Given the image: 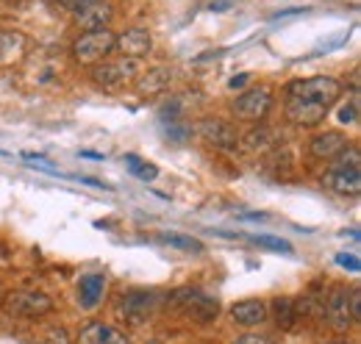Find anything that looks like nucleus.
Masks as SVG:
<instances>
[{
  "label": "nucleus",
  "mask_w": 361,
  "mask_h": 344,
  "mask_svg": "<svg viewBox=\"0 0 361 344\" xmlns=\"http://www.w3.org/2000/svg\"><path fill=\"white\" fill-rule=\"evenodd\" d=\"M342 94V84L331 75L292 81L283 89V114L295 128H317Z\"/></svg>",
  "instance_id": "1"
},
{
  "label": "nucleus",
  "mask_w": 361,
  "mask_h": 344,
  "mask_svg": "<svg viewBox=\"0 0 361 344\" xmlns=\"http://www.w3.org/2000/svg\"><path fill=\"white\" fill-rule=\"evenodd\" d=\"M167 302H170L173 311H178L180 317H186L197 325H209L220 314V300H214V297H209V295H203L200 289H192V286L176 289Z\"/></svg>",
  "instance_id": "2"
},
{
  "label": "nucleus",
  "mask_w": 361,
  "mask_h": 344,
  "mask_svg": "<svg viewBox=\"0 0 361 344\" xmlns=\"http://www.w3.org/2000/svg\"><path fill=\"white\" fill-rule=\"evenodd\" d=\"M114 44H117V34L111 28H97V31H84L73 47H70V56L75 64L81 67H94L100 61H106L111 53H114Z\"/></svg>",
  "instance_id": "3"
},
{
  "label": "nucleus",
  "mask_w": 361,
  "mask_h": 344,
  "mask_svg": "<svg viewBox=\"0 0 361 344\" xmlns=\"http://www.w3.org/2000/svg\"><path fill=\"white\" fill-rule=\"evenodd\" d=\"M3 308H6L8 317L42 319L47 314H53L56 302L47 292H39V289H17V292H8L3 297Z\"/></svg>",
  "instance_id": "4"
},
{
  "label": "nucleus",
  "mask_w": 361,
  "mask_h": 344,
  "mask_svg": "<svg viewBox=\"0 0 361 344\" xmlns=\"http://www.w3.org/2000/svg\"><path fill=\"white\" fill-rule=\"evenodd\" d=\"M272 100H275V97H272L270 86H250V89H245V92H239V94L233 97L231 111H233L236 120L259 125V123L270 114Z\"/></svg>",
  "instance_id": "5"
},
{
  "label": "nucleus",
  "mask_w": 361,
  "mask_h": 344,
  "mask_svg": "<svg viewBox=\"0 0 361 344\" xmlns=\"http://www.w3.org/2000/svg\"><path fill=\"white\" fill-rule=\"evenodd\" d=\"M156 292H147V289H131V292H123L117 297L114 305V314L120 322L126 325H145L150 319V314L156 311Z\"/></svg>",
  "instance_id": "6"
},
{
  "label": "nucleus",
  "mask_w": 361,
  "mask_h": 344,
  "mask_svg": "<svg viewBox=\"0 0 361 344\" xmlns=\"http://www.w3.org/2000/svg\"><path fill=\"white\" fill-rule=\"evenodd\" d=\"M348 286H331L325 302H322V317L328 319L331 331L336 333H348L353 328V317H350V302H348Z\"/></svg>",
  "instance_id": "7"
},
{
  "label": "nucleus",
  "mask_w": 361,
  "mask_h": 344,
  "mask_svg": "<svg viewBox=\"0 0 361 344\" xmlns=\"http://www.w3.org/2000/svg\"><path fill=\"white\" fill-rule=\"evenodd\" d=\"M197 130H200L203 142L217 147V150H236L239 147V133L223 117H203Z\"/></svg>",
  "instance_id": "8"
},
{
  "label": "nucleus",
  "mask_w": 361,
  "mask_h": 344,
  "mask_svg": "<svg viewBox=\"0 0 361 344\" xmlns=\"http://www.w3.org/2000/svg\"><path fill=\"white\" fill-rule=\"evenodd\" d=\"M136 75V64L131 59H117V61H100L92 67V81L97 86L114 89V86L126 84Z\"/></svg>",
  "instance_id": "9"
},
{
  "label": "nucleus",
  "mask_w": 361,
  "mask_h": 344,
  "mask_svg": "<svg viewBox=\"0 0 361 344\" xmlns=\"http://www.w3.org/2000/svg\"><path fill=\"white\" fill-rule=\"evenodd\" d=\"M348 145H350V139L342 130H322L309 139V156L314 161H334Z\"/></svg>",
  "instance_id": "10"
},
{
  "label": "nucleus",
  "mask_w": 361,
  "mask_h": 344,
  "mask_svg": "<svg viewBox=\"0 0 361 344\" xmlns=\"http://www.w3.org/2000/svg\"><path fill=\"white\" fill-rule=\"evenodd\" d=\"M78 344H131V336L109 322H87L78 333Z\"/></svg>",
  "instance_id": "11"
},
{
  "label": "nucleus",
  "mask_w": 361,
  "mask_h": 344,
  "mask_svg": "<svg viewBox=\"0 0 361 344\" xmlns=\"http://www.w3.org/2000/svg\"><path fill=\"white\" fill-rule=\"evenodd\" d=\"M114 50H120L123 59L139 61V59H145V56L153 50V37H150L147 28H128L126 34H117Z\"/></svg>",
  "instance_id": "12"
},
{
  "label": "nucleus",
  "mask_w": 361,
  "mask_h": 344,
  "mask_svg": "<svg viewBox=\"0 0 361 344\" xmlns=\"http://www.w3.org/2000/svg\"><path fill=\"white\" fill-rule=\"evenodd\" d=\"M106 289H109V278H106V272L84 275L81 283H78V305H81V311H97V308L103 305Z\"/></svg>",
  "instance_id": "13"
},
{
  "label": "nucleus",
  "mask_w": 361,
  "mask_h": 344,
  "mask_svg": "<svg viewBox=\"0 0 361 344\" xmlns=\"http://www.w3.org/2000/svg\"><path fill=\"white\" fill-rule=\"evenodd\" d=\"M231 319H233L239 328L253 331V328H259V325L267 322V302L256 300V297H253V300L233 302V305H231Z\"/></svg>",
  "instance_id": "14"
},
{
  "label": "nucleus",
  "mask_w": 361,
  "mask_h": 344,
  "mask_svg": "<svg viewBox=\"0 0 361 344\" xmlns=\"http://www.w3.org/2000/svg\"><path fill=\"white\" fill-rule=\"evenodd\" d=\"M239 145L250 153V156H264V153H272L275 147H278V133L270 128V125H253V128L247 130L242 139H239Z\"/></svg>",
  "instance_id": "15"
},
{
  "label": "nucleus",
  "mask_w": 361,
  "mask_h": 344,
  "mask_svg": "<svg viewBox=\"0 0 361 344\" xmlns=\"http://www.w3.org/2000/svg\"><path fill=\"white\" fill-rule=\"evenodd\" d=\"M170 84H173V70L170 67H150V70L139 73L136 92L142 97H153V94H161Z\"/></svg>",
  "instance_id": "16"
},
{
  "label": "nucleus",
  "mask_w": 361,
  "mask_h": 344,
  "mask_svg": "<svg viewBox=\"0 0 361 344\" xmlns=\"http://www.w3.org/2000/svg\"><path fill=\"white\" fill-rule=\"evenodd\" d=\"M322 186L336 192V195H345V197H359L361 192V170L359 172H334L328 170L322 175Z\"/></svg>",
  "instance_id": "17"
},
{
  "label": "nucleus",
  "mask_w": 361,
  "mask_h": 344,
  "mask_svg": "<svg viewBox=\"0 0 361 344\" xmlns=\"http://www.w3.org/2000/svg\"><path fill=\"white\" fill-rule=\"evenodd\" d=\"M111 17H114V11H111V6H109V3H97V6H90V8H84V11H78V14H75V20H78V25H81L84 31L109 28Z\"/></svg>",
  "instance_id": "18"
},
{
  "label": "nucleus",
  "mask_w": 361,
  "mask_h": 344,
  "mask_svg": "<svg viewBox=\"0 0 361 344\" xmlns=\"http://www.w3.org/2000/svg\"><path fill=\"white\" fill-rule=\"evenodd\" d=\"M267 314H272L275 325L281 331H292L295 322H298V314H295V300L292 297H275L272 305L267 308Z\"/></svg>",
  "instance_id": "19"
},
{
  "label": "nucleus",
  "mask_w": 361,
  "mask_h": 344,
  "mask_svg": "<svg viewBox=\"0 0 361 344\" xmlns=\"http://www.w3.org/2000/svg\"><path fill=\"white\" fill-rule=\"evenodd\" d=\"M159 242L167 245V247H173V250H183V253H203L206 250L200 239L186 236V233H161Z\"/></svg>",
  "instance_id": "20"
},
{
  "label": "nucleus",
  "mask_w": 361,
  "mask_h": 344,
  "mask_svg": "<svg viewBox=\"0 0 361 344\" xmlns=\"http://www.w3.org/2000/svg\"><path fill=\"white\" fill-rule=\"evenodd\" d=\"M361 167V150L356 147V142H350L334 161H331V167L328 170L334 172H359Z\"/></svg>",
  "instance_id": "21"
},
{
  "label": "nucleus",
  "mask_w": 361,
  "mask_h": 344,
  "mask_svg": "<svg viewBox=\"0 0 361 344\" xmlns=\"http://www.w3.org/2000/svg\"><path fill=\"white\" fill-rule=\"evenodd\" d=\"M126 170L131 172L134 178H139V180H153V178L159 175V167H156V164L139 159V156H134V153L126 156Z\"/></svg>",
  "instance_id": "22"
},
{
  "label": "nucleus",
  "mask_w": 361,
  "mask_h": 344,
  "mask_svg": "<svg viewBox=\"0 0 361 344\" xmlns=\"http://www.w3.org/2000/svg\"><path fill=\"white\" fill-rule=\"evenodd\" d=\"M253 245L264 247V250H275V253H292V245L281 236H270V233H259V236H250Z\"/></svg>",
  "instance_id": "23"
},
{
  "label": "nucleus",
  "mask_w": 361,
  "mask_h": 344,
  "mask_svg": "<svg viewBox=\"0 0 361 344\" xmlns=\"http://www.w3.org/2000/svg\"><path fill=\"white\" fill-rule=\"evenodd\" d=\"M20 47H23L20 34H14V31H3V28H0V61H6L8 56H14Z\"/></svg>",
  "instance_id": "24"
},
{
  "label": "nucleus",
  "mask_w": 361,
  "mask_h": 344,
  "mask_svg": "<svg viewBox=\"0 0 361 344\" xmlns=\"http://www.w3.org/2000/svg\"><path fill=\"white\" fill-rule=\"evenodd\" d=\"M339 123H342V125H356V123H359V92H356V89H353L350 100L339 109Z\"/></svg>",
  "instance_id": "25"
},
{
  "label": "nucleus",
  "mask_w": 361,
  "mask_h": 344,
  "mask_svg": "<svg viewBox=\"0 0 361 344\" xmlns=\"http://www.w3.org/2000/svg\"><path fill=\"white\" fill-rule=\"evenodd\" d=\"M97 3H106V0H59V6L67 8V11H73V14H78V11L90 8V6H97Z\"/></svg>",
  "instance_id": "26"
},
{
  "label": "nucleus",
  "mask_w": 361,
  "mask_h": 344,
  "mask_svg": "<svg viewBox=\"0 0 361 344\" xmlns=\"http://www.w3.org/2000/svg\"><path fill=\"white\" fill-rule=\"evenodd\" d=\"M348 302H350V317H353V325H359V322H361V292H359V286H353V289H350Z\"/></svg>",
  "instance_id": "27"
},
{
  "label": "nucleus",
  "mask_w": 361,
  "mask_h": 344,
  "mask_svg": "<svg viewBox=\"0 0 361 344\" xmlns=\"http://www.w3.org/2000/svg\"><path fill=\"white\" fill-rule=\"evenodd\" d=\"M42 344H73V342H70V333H67L64 328H53Z\"/></svg>",
  "instance_id": "28"
},
{
  "label": "nucleus",
  "mask_w": 361,
  "mask_h": 344,
  "mask_svg": "<svg viewBox=\"0 0 361 344\" xmlns=\"http://www.w3.org/2000/svg\"><path fill=\"white\" fill-rule=\"evenodd\" d=\"M233 344H272V339L264 336V333H245V336H239Z\"/></svg>",
  "instance_id": "29"
},
{
  "label": "nucleus",
  "mask_w": 361,
  "mask_h": 344,
  "mask_svg": "<svg viewBox=\"0 0 361 344\" xmlns=\"http://www.w3.org/2000/svg\"><path fill=\"white\" fill-rule=\"evenodd\" d=\"M336 264H339V266H345V269H350V272H359L361 269L359 258L348 256V253H339V256H336Z\"/></svg>",
  "instance_id": "30"
},
{
  "label": "nucleus",
  "mask_w": 361,
  "mask_h": 344,
  "mask_svg": "<svg viewBox=\"0 0 361 344\" xmlns=\"http://www.w3.org/2000/svg\"><path fill=\"white\" fill-rule=\"evenodd\" d=\"M247 81H250V75H247V73H239V75H233V78H231V89H236V86H245L247 84Z\"/></svg>",
  "instance_id": "31"
},
{
  "label": "nucleus",
  "mask_w": 361,
  "mask_h": 344,
  "mask_svg": "<svg viewBox=\"0 0 361 344\" xmlns=\"http://www.w3.org/2000/svg\"><path fill=\"white\" fill-rule=\"evenodd\" d=\"M81 159H92V161H103V153H92V150H81Z\"/></svg>",
  "instance_id": "32"
},
{
  "label": "nucleus",
  "mask_w": 361,
  "mask_h": 344,
  "mask_svg": "<svg viewBox=\"0 0 361 344\" xmlns=\"http://www.w3.org/2000/svg\"><path fill=\"white\" fill-rule=\"evenodd\" d=\"M322 344H350L348 339H334V342H322Z\"/></svg>",
  "instance_id": "33"
},
{
  "label": "nucleus",
  "mask_w": 361,
  "mask_h": 344,
  "mask_svg": "<svg viewBox=\"0 0 361 344\" xmlns=\"http://www.w3.org/2000/svg\"><path fill=\"white\" fill-rule=\"evenodd\" d=\"M0 300H3V289H0Z\"/></svg>",
  "instance_id": "34"
}]
</instances>
